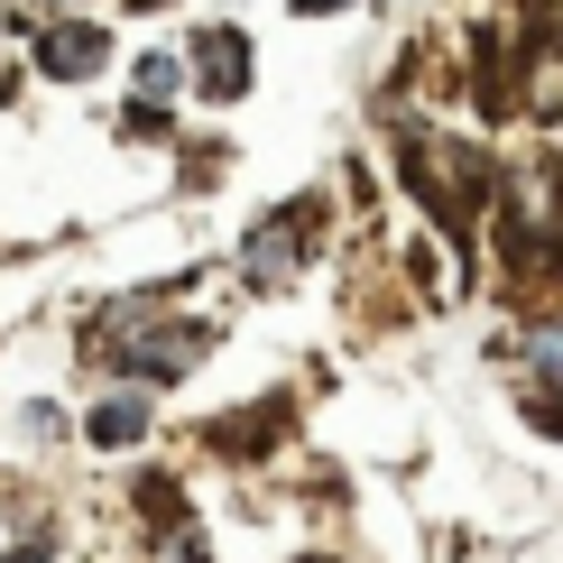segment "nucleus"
Wrapping results in <instances>:
<instances>
[{
  "instance_id": "obj_1",
  "label": "nucleus",
  "mask_w": 563,
  "mask_h": 563,
  "mask_svg": "<svg viewBox=\"0 0 563 563\" xmlns=\"http://www.w3.org/2000/svg\"><path fill=\"white\" fill-rule=\"evenodd\" d=\"M195 75L213 102H241L250 92V37L241 29H195Z\"/></svg>"
},
{
  "instance_id": "obj_2",
  "label": "nucleus",
  "mask_w": 563,
  "mask_h": 563,
  "mask_svg": "<svg viewBox=\"0 0 563 563\" xmlns=\"http://www.w3.org/2000/svg\"><path fill=\"white\" fill-rule=\"evenodd\" d=\"M46 75H92V65L111 56V37H102V19H84V29H46Z\"/></svg>"
},
{
  "instance_id": "obj_3",
  "label": "nucleus",
  "mask_w": 563,
  "mask_h": 563,
  "mask_svg": "<svg viewBox=\"0 0 563 563\" xmlns=\"http://www.w3.org/2000/svg\"><path fill=\"white\" fill-rule=\"evenodd\" d=\"M287 260H305V213H277L268 231H260V250H250V277H260V287H277V277H287Z\"/></svg>"
},
{
  "instance_id": "obj_4",
  "label": "nucleus",
  "mask_w": 563,
  "mask_h": 563,
  "mask_svg": "<svg viewBox=\"0 0 563 563\" xmlns=\"http://www.w3.org/2000/svg\"><path fill=\"white\" fill-rule=\"evenodd\" d=\"M148 434V397H111V407H92V443H139Z\"/></svg>"
},
{
  "instance_id": "obj_5",
  "label": "nucleus",
  "mask_w": 563,
  "mask_h": 563,
  "mask_svg": "<svg viewBox=\"0 0 563 563\" xmlns=\"http://www.w3.org/2000/svg\"><path fill=\"white\" fill-rule=\"evenodd\" d=\"M323 10H342V0H296V19H323Z\"/></svg>"
},
{
  "instance_id": "obj_6",
  "label": "nucleus",
  "mask_w": 563,
  "mask_h": 563,
  "mask_svg": "<svg viewBox=\"0 0 563 563\" xmlns=\"http://www.w3.org/2000/svg\"><path fill=\"white\" fill-rule=\"evenodd\" d=\"M10 563H56V554H46V545H19V554H10Z\"/></svg>"
},
{
  "instance_id": "obj_7",
  "label": "nucleus",
  "mask_w": 563,
  "mask_h": 563,
  "mask_svg": "<svg viewBox=\"0 0 563 563\" xmlns=\"http://www.w3.org/2000/svg\"><path fill=\"white\" fill-rule=\"evenodd\" d=\"M0 92H10V56H0Z\"/></svg>"
}]
</instances>
